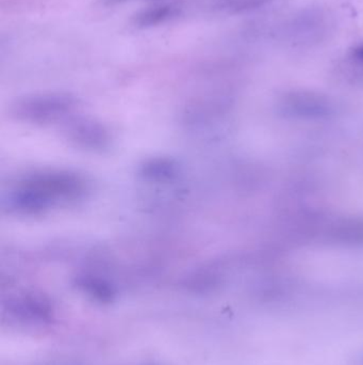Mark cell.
<instances>
[{"label":"cell","mask_w":363,"mask_h":365,"mask_svg":"<svg viewBox=\"0 0 363 365\" xmlns=\"http://www.w3.org/2000/svg\"><path fill=\"white\" fill-rule=\"evenodd\" d=\"M71 103L73 102L71 98L59 96L31 98L19 105V115H24L26 119L45 121L46 119H50L58 115V113L69 109Z\"/></svg>","instance_id":"cell-1"},{"label":"cell","mask_w":363,"mask_h":365,"mask_svg":"<svg viewBox=\"0 0 363 365\" xmlns=\"http://www.w3.org/2000/svg\"><path fill=\"white\" fill-rule=\"evenodd\" d=\"M178 13V7L169 5H157L145 10L136 17V24L140 27H152L163 24L169 19H173Z\"/></svg>","instance_id":"cell-2"},{"label":"cell","mask_w":363,"mask_h":365,"mask_svg":"<svg viewBox=\"0 0 363 365\" xmlns=\"http://www.w3.org/2000/svg\"><path fill=\"white\" fill-rule=\"evenodd\" d=\"M356 56L359 58V59L363 60V47L357 49Z\"/></svg>","instance_id":"cell-3"},{"label":"cell","mask_w":363,"mask_h":365,"mask_svg":"<svg viewBox=\"0 0 363 365\" xmlns=\"http://www.w3.org/2000/svg\"><path fill=\"white\" fill-rule=\"evenodd\" d=\"M356 365H363V355L360 357V358L358 359V361H357Z\"/></svg>","instance_id":"cell-4"}]
</instances>
